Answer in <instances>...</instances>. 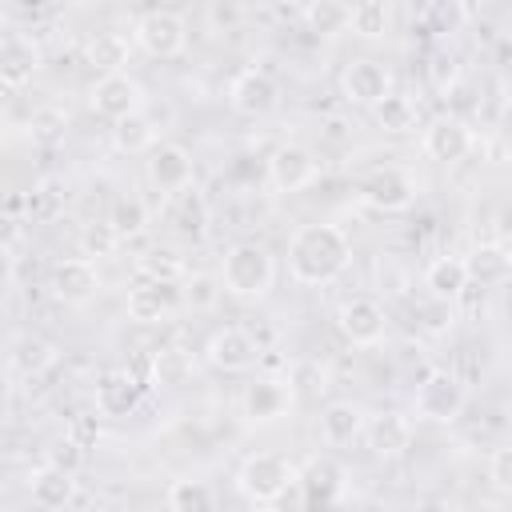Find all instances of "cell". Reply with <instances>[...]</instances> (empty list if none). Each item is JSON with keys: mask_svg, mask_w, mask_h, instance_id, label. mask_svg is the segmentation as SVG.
<instances>
[{"mask_svg": "<svg viewBox=\"0 0 512 512\" xmlns=\"http://www.w3.org/2000/svg\"><path fill=\"white\" fill-rule=\"evenodd\" d=\"M352 264V240L340 224H300L288 236V276L304 288L332 284Z\"/></svg>", "mask_w": 512, "mask_h": 512, "instance_id": "6da1fadb", "label": "cell"}, {"mask_svg": "<svg viewBox=\"0 0 512 512\" xmlns=\"http://www.w3.org/2000/svg\"><path fill=\"white\" fill-rule=\"evenodd\" d=\"M220 284L228 296L236 300H264L276 284V260L264 244L256 240H240L224 252L220 260Z\"/></svg>", "mask_w": 512, "mask_h": 512, "instance_id": "7a4b0ae2", "label": "cell"}, {"mask_svg": "<svg viewBox=\"0 0 512 512\" xmlns=\"http://www.w3.org/2000/svg\"><path fill=\"white\" fill-rule=\"evenodd\" d=\"M296 480H300V468L292 460H284L280 452H252L236 468V488L252 504H276V500H284L288 488H296Z\"/></svg>", "mask_w": 512, "mask_h": 512, "instance_id": "3957f363", "label": "cell"}, {"mask_svg": "<svg viewBox=\"0 0 512 512\" xmlns=\"http://www.w3.org/2000/svg\"><path fill=\"white\" fill-rule=\"evenodd\" d=\"M464 404H468V380L456 376V372H448V368L424 372V380L412 392V412H416V420H428V424H452V420H460Z\"/></svg>", "mask_w": 512, "mask_h": 512, "instance_id": "277c9868", "label": "cell"}, {"mask_svg": "<svg viewBox=\"0 0 512 512\" xmlns=\"http://www.w3.org/2000/svg\"><path fill=\"white\" fill-rule=\"evenodd\" d=\"M132 40H136L140 52H148L156 60H172L188 48V24H184V16H176L168 8H152L136 20Z\"/></svg>", "mask_w": 512, "mask_h": 512, "instance_id": "5b68a950", "label": "cell"}, {"mask_svg": "<svg viewBox=\"0 0 512 512\" xmlns=\"http://www.w3.org/2000/svg\"><path fill=\"white\" fill-rule=\"evenodd\" d=\"M144 172H148V184H152L164 200H172L176 192H184V188L196 184V160H192V152H188L184 144H156V148L148 152Z\"/></svg>", "mask_w": 512, "mask_h": 512, "instance_id": "8992f818", "label": "cell"}, {"mask_svg": "<svg viewBox=\"0 0 512 512\" xmlns=\"http://www.w3.org/2000/svg\"><path fill=\"white\" fill-rule=\"evenodd\" d=\"M356 196H360L368 208H376V212H404V208H412V200H416V184H412L408 172L384 164V168H372V172L360 176Z\"/></svg>", "mask_w": 512, "mask_h": 512, "instance_id": "52a82bcc", "label": "cell"}, {"mask_svg": "<svg viewBox=\"0 0 512 512\" xmlns=\"http://www.w3.org/2000/svg\"><path fill=\"white\" fill-rule=\"evenodd\" d=\"M336 328H340V336H344L352 348H376V344L388 336L384 304L372 300V296H352V300L340 304Z\"/></svg>", "mask_w": 512, "mask_h": 512, "instance_id": "ba28073f", "label": "cell"}, {"mask_svg": "<svg viewBox=\"0 0 512 512\" xmlns=\"http://www.w3.org/2000/svg\"><path fill=\"white\" fill-rule=\"evenodd\" d=\"M292 404H296L292 380H276V376H264V380L248 384L244 396H240V412H244V420L256 424V428L280 424V420L292 412Z\"/></svg>", "mask_w": 512, "mask_h": 512, "instance_id": "9c48e42d", "label": "cell"}, {"mask_svg": "<svg viewBox=\"0 0 512 512\" xmlns=\"http://www.w3.org/2000/svg\"><path fill=\"white\" fill-rule=\"evenodd\" d=\"M88 104H92L96 116H104V120L116 124V120H124V116H132V112H144V84L132 80L128 72H104V76L92 84Z\"/></svg>", "mask_w": 512, "mask_h": 512, "instance_id": "30bf717a", "label": "cell"}, {"mask_svg": "<svg viewBox=\"0 0 512 512\" xmlns=\"http://www.w3.org/2000/svg\"><path fill=\"white\" fill-rule=\"evenodd\" d=\"M204 360H208L212 368H220V372H248V368L260 364V344H256V336H252L248 328L228 324V328H216V332L208 336Z\"/></svg>", "mask_w": 512, "mask_h": 512, "instance_id": "8fae6325", "label": "cell"}, {"mask_svg": "<svg viewBox=\"0 0 512 512\" xmlns=\"http://www.w3.org/2000/svg\"><path fill=\"white\" fill-rule=\"evenodd\" d=\"M296 488H300V500L304 504H340L344 500V488H348V472H344V464L340 460H332V456H308L304 464H300V480H296Z\"/></svg>", "mask_w": 512, "mask_h": 512, "instance_id": "7c38bea8", "label": "cell"}, {"mask_svg": "<svg viewBox=\"0 0 512 512\" xmlns=\"http://www.w3.org/2000/svg\"><path fill=\"white\" fill-rule=\"evenodd\" d=\"M316 172H320V164L304 144H280L264 160V176H268V184L276 192H300V188H308L316 180Z\"/></svg>", "mask_w": 512, "mask_h": 512, "instance_id": "4fadbf2b", "label": "cell"}, {"mask_svg": "<svg viewBox=\"0 0 512 512\" xmlns=\"http://www.w3.org/2000/svg\"><path fill=\"white\" fill-rule=\"evenodd\" d=\"M472 128H468V120H460V116H436L428 128H424V136H420V148H424V156L428 160H436V164H460L468 152H472Z\"/></svg>", "mask_w": 512, "mask_h": 512, "instance_id": "5bb4252c", "label": "cell"}, {"mask_svg": "<svg viewBox=\"0 0 512 512\" xmlns=\"http://www.w3.org/2000/svg\"><path fill=\"white\" fill-rule=\"evenodd\" d=\"M340 92L348 104H360V108H376L388 92H392V72L380 64V60H352L344 72H340Z\"/></svg>", "mask_w": 512, "mask_h": 512, "instance_id": "9a60e30c", "label": "cell"}, {"mask_svg": "<svg viewBox=\"0 0 512 512\" xmlns=\"http://www.w3.org/2000/svg\"><path fill=\"white\" fill-rule=\"evenodd\" d=\"M48 288L60 304H88L100 292V268L92 256H68L52 268Z\"/></svg>", "mask_w": 512, "mask_h": 512, "instance_id": "2e32d148", "label": "cell"}, {"mask_svg": "<svg viewBox=\"0 0 512 512\" xmlns=\"http://www.w3.org/2000/svg\"><path fill=\"white\" fill-rule=\"evenodd\" d=\"M140 396H144V384L128 368H108V372L96 376L92 400H96V412L108 416V420H120V416L136 412L140 408Z\"/></svg>", "mask_w": 512, "mask_h": 512, "instance_id": "e0dca14e", "label": "cell"}, {"mask_svg": "<svg viewBox=\"0 0 512 512\" xmlns=\"http://www.w3.org/2000/svg\"><path fill=\"white\" fill-rule=\"evenodd\" d=\"M76 496H80V480H76V472L56 468V464H48V460H44L40 468L28 472V500H32L36 508L56 512V508L76 504Z\"/></svg>", "mask_w": 512, "mask_h": 512, "instance_id": "ac0fdd59", "label": "cell"}, {"mask_svg": "<svg viewBox=\"0 0 512 512\" xmlns=\"http://www.w3.org/2000/svg\"><path fill=\"white\" fill-rule=\"evenodd\" d=\"M228 104L240 116H268L276 108V80L264 68H244L232 84H228Z\"/></svg>", "mask_w": 512, "mask_h": 512, "instance_id": "d6986e66", "label": "cell"}, {"mask_svg": "<svg viewBox=\"0 0 512 512\" xmlns=\"http://www.w3.org/2000/svg\"><path fill=\"white\" fill-rule=\"evenodd\" d=\"M40 72V44L32 36H20V32H8L4 44H0V84L8 92L24 88L32 76Z\"/></svg>", "mask_w": 512, "mask_h": 512, "instance_id": "ffe728a7", "label": "cell"}, {"mask_svg": "<svg viewBox=\"0 0 512 512\" xmlns=\"http://www.w3.org/2000/svg\"><path fill=\"white\" fill-rule=\"evenodd\" d=\"M172 304H176V284H172V280H148V276H140V280L128 288V300H124L128 320H136V324H156V320H164V316L172 312Z\"/></svg>", "mask_w": 512, "mask_h": 512, "instance_id": "44dd1931", "label": "cell"}, {"mask_svg": "<svg viewBox=\"0 0 512 512\" xmlns=\"http://www.w3.org/2000/svg\"><path fill=\"white\" fill-rule=\"evenodd\" d=\"M464 264H468V280H472L476 288H500V284L512 280V252H508L504 244H496V240L476 244V248L464 256Z\"/></svg>", "mask_w": 512, "mask_h": 512, "instance_id": "7402d4cb", "label": "cell"}, {"mask_svg": "<svg viewBox=\"0 0 512 512\" xmlns=\"http://www.w3.org/2000/svg\"><path fill=\"white\" fill-rule=\"evenodd\" d=\"M364 436H368L372 456L396 460V456H404V448L412 444V424H408V416H400V412H384V416H372V420L364 424Z\"/></svg>", "mask_w": 512, "mask_h": 512, "instance_id": "603a6c76", "label": "cell"}, {"mask_svg": "<svg viewBox=\"0 0 512 512\" xmlns=\"http://www.w3.org/2000/svg\"><path fill=\"white\" fill-rule=\"evenodd\" d=\"M52 364H56V344H48L44 336L24 332V336H16L12 348H8V368H12V376H20V380L44 376Z\"/></svg>", "mask_w": 512, "mask_h": 512, "instance_id": "cb8c5ba5", "label": "cell"}, {"mask_svg": "<svg viewBox=\"0 0 512 512\" xmlns=\"http://www.w3.org/2000/svg\"><path fill=\"white\" fill-rule=\"evenodd\" d=\"M364 412L352 404V400H332L324 412H320V440L328 448H340V444H352L360 432H364Z\"/></svg>", "mask_w": 512, "mask_h": 512, "instance_id": "d4e9b609", "label": "cell"}, {"mask_svg": "<svg viewBox=\"0 0 512 512\" xmlns=\"http://www.w3.org/2000/svg\"><path fill=\"white\" fill-rule=\"evenodd\" d=\"M424 288H428L432 296H444V300H460V296L472 288L464 256H436V260L424 268Z\"/></svg>", "mask_w": 512, "mask_h": 512, "instance_id": "484cf974", "label": "cell"}, {"mask_svg": "<svg viewBox=\"0 0 512 512\" xmlns=\"http://www.w3.org/2000/svg\"><path fill=\"white\" fill-rule=\"evenodd\" d=\"M168 216H172V224H176V232L184 240H200L208 232V204H204V196H200L196 184L184 188V192H176L168 200Z\"/></svg>", "mask_w": 512, "mask_h": 512, "instance_id": "4316f807", "label": "cell"}, {"mask_svg": "<svg viewBox=\"0 0 512 512\" xmlns=\"http://www.w3.org/2000/svg\"><path fill=\"white\" fill-rule=\"evenodd\" d=\"M192 376V356L184 348H156L148 356V384L156 388H180Z\"/></svg>", "mask_w": 512, "mask_h": 512, "instance_id": "83f0119b", "label": "cell"}, {"mask_svg": "<svg viewBox=\"0 0 512 512\" xmlns=\"http://www.w3.org/2000/svg\"><path fill=\"white\" fill-rule=\"evenodd\" d=\"M112 144L120 152H152L156 148V124L144 112H132L112 124Z\"/></svg>", "mask_w": 512, "mask_h": 512, "instance_id": "f1b7e54d", "label": "cell"}, {"mask_svg": "<svg viewBox=\"0 0 512 512\" xmlns=\"http://www.w3.org/2000/svg\"><path fill=\"white\" fill-rule=\"evenodd\" d=\"M164 504H168L172 512H208V508L216 504V492H212L204 480L180 476V480H172V484H168Z\"/></svg>", "mask_w": 512, "mask_h": 512, "instance_id": "f546056e", "label": "cell"}, {"mask_svg": "<svg viewBox=\"0 0 512 512\" xmlns=\"http://www.w3.org/2000/svg\"><path fill=\"white\" fill-rule=\"evenodd\" d=\"M388 0H356L352 12H348V32L360 36V40H380L388 32Z\"/></svg>", "mask_w": 512, "mask_h": 512, "instance_id": "4dcf8cb0", "label": "cell"}, {"mask_svg": "<svg viewBox=\"0 0 512 512\" xmlns=\"http://www.w3.org/2000/svg\"><path fill=\"white\" fill-rule=\"evenodd\" d=\"M128 48H132L128 36H120V32H96L88 40V64L100 68V72H124Z\"/></svg>", "mask_w": 512, "mask_h": 512, "instance_id": "1f68e13d", "label": "cell"}, {"mask_svg": "<svg viewBox=\"0 0 512 512\" xmlns=\"http://www.w3.org/2000/svg\"><path fill=\"white\" fill-rule=\"evenodd\" d=\"M456 320H460L456 300H444V296H432L428 292V300L416 304V328L424 336H448L456 328Z\"/></svg>", "mask_w": 512, "mask_h": 512, "instance_id": "d6a6232c", "label": "cell"}, {"mask_svg": "<svg viewBox=\"0 0 512 512\" xmlns=\"http://www.w3.org/2000/svg\"><path fill=\"white\" fill-rule=\"evenodd\" d=\"M372 112H376V124H380L384 132L404 136V132H412V128H416V100H412V96H404V92H388Z\"/></svg>", "mask_w": 512, "mask_h": 512, "instance_id": "836d02e7", "label": "cell"}, {"mask_svg": "<svg viewBox=\"0 0 512 512\" xmlns=\"http://www.w3.org/2000/svg\"><path fill=\"white\" fill-rule=\"evenodd\" d=\"M108 228H112L120 240L140 236V232L148 228V204H144L140 196H120V200H112V208H108Z\"/></svg>", "mask_w": 512, "mask_h": 512, "instance_id": "e575fe53", "label": "cell"}, {"mask_svg": "<svg viewBox=\"0 0 512 512\" xmlns=\"http://www.w3.org/2000/svg\"><path fill=\"white\" fill-rule=\"evenodd\" d=\"M64 132H68V112H64L60 104H40V108H32V116H28V136H32V144L52 148V144L64 140Z\"/></svg>", "mask_w": 512, "mask_h": 512, "instance_id": "d590c367", "label": "cell"}, {"mask_svg": "<svg viewBox=\"0 0 512 512\" xmlns=\"http://www.w3.org/2000/svg\"><path fill=\"white\" fill-rule=\"evenodd\" d=\"M348 12L352 8L344 0H312L304 8V24L316 36H336V32H348Z\"/></svg>", "mask_w": 512, "mask_h": 512, "instance_id": "8d00e7d4", "label": "cell"}, {"mask_svg": "<svg viewBox=\"0 0 512 512\" xmlns=\"http://www.w3.org/2000/svg\"><path fill=\"white\" fill-rule=\"evenodd\" d=\"M464 24H468L464 0H428L424 4V28L432 36H456Z\"/></svg>", "mask_w": 512, "mask_h": 512, "instance_id": "74e56055", "label": "cell"}, {"mask_svg": "<svg viewBox=\"0 0 512 512\" xmlns=\"http://www.w3.org/2000/svg\"><path fill=\"white\" fill-rule=\"evenodd\" d=\"M136 276H148V280H184V260L168 248H152L136 260Z\"/></svg>", "mask_w": 512, "mask_h": 512, "instance_id": "f35d334b", "label": "cell"}, {"mask_svg": "<svg viewBox=\"0 0 512 512\" xmlns=\"http://www.w3.org/2000/svg\"><path fill=\"white\" fill-rule=\"evenodd\" d=\"M220 292H224L220 280L196 272V276H184V292H180V296H184V304H188L192 312H204V308H212V304L220 300Z\"/></svg>", "mask_w": 512, "mask_h": 512, "instance_id": "ab89813d", "label": "cell"}, {"mask_svg": "<svg viewBox=\"0 0 512 512\" xmlns=\"http://www.w3.org/2000/svg\"><path fill=\"white\" fill-rule=\"evenodd\" d=\"M56 208H60V192H56V184H40V188L28 192V208H24V216L36 224V220L56 216Z\"/></svg>", "mask_w": 512, "mask_h": 512, "instance_id": "60d3db41", "label": "cell"}, {"mask_svg": "<svg viewBox=\"0 0 512 512\" xmlns=\"http://www.w3.org/2000/svg\"><path fill=\"white\" fill-rule=\"evenodd\" d=\"M48 464H56V468H68V472H80V464H84V444L76 440V436H64V440H56L52 448H48V456H44Z\"/></svg>", "mask_w": 512, "mask_h": 512, "instance_id": "b9f144b4", "label": "cell"}, {"mask_svg": "<svg viewBox=\"0 0 512 512\" xmlns=\"http://www.w3.org/2000/svg\"><path fill=\"white\" fill-rule=\"evenodd\" d=\"M428 80H432V88H436V92H448V88L460 80V64H456V56L436 52V56H432V64H428Z\"/></svg>", "mask_w": 512, "mask_h": 512, "instance_id": "7bdbcfd3", "label": "cell"}, {"mask_svg": "<svg viewBox=\"0 0 512 512\" xmlns=\"http://www.w3.org/2000/svg\"><path fill=\"white\" fill-rule=\"evenodd\" d=\"M488 480L500 488V492H512V444L496 448L488 456Z\"/></svg>", "mask_w": 512, "mask_h": 512, "instance_id": "ee69618b", "label": "cell"}, {"mask_svg": "<svg viewBox=\"0 0 512 512\" xmlns=\"http://www.w3.org/2000/svg\"><path fill=\"white\" fill-rule=\"evenodd\" d=\"M80 240H84V256H96V252H108V248H116V244H120V236L108 228V220H104L100 228H88Z\"/></svg>", "mask_w": 512, "mask_h": 512, "instance_id": "f6af8a7d", "label": "cell"}, {"mask_svg": "<svg viewBox=\"0 0 512 512\" xmlns=\"http://www.w3.org/2000/svg\"><path fill=\"white\" fill-rule=\"evenodd\" d=\"M68 436H76L84 448L92 444V436H96V416H76L72 424H68Z\"/></svg>", "mask_w": 512, "mask_h": 512, "instance_id": "bcb514c9", "label": "cell"}, {"mask_svg": "<svg viewBox=\"0 0 512 512\" xmlns=\"http://www.w3.org/2000/svg\"><path fill=\"white\" fill-rule=\"evenodd\" d=\"M504 156H508V164H512V136H508V144H504Z\"/></svg>", "mask_w": 512, "mask_h": 512, "instance_id": "7dc6e473", "label": "cell"}]
</instances>
